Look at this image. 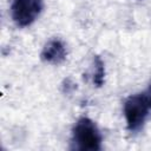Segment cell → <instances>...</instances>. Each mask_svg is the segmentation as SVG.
Wrapping results in <instances>:
<instances>
[{
	"label": "cell",
	"instance_id": "cell-5",
	"mask_svg": "<svg viewBox=\"0 0 151 151\" xmlns=\"http://www.w3.org/2000/svg\"><path fill=\"white\" fill-rule=\"evenodd\" d=\"M105 78V67L103 60L97 55L94 58V73H93V84L100 87L104 84Z\"/></svg>",
	"mask_w": 151,
	"mask_h": 151
},
{
	"label": "cell",
	"instance_id": "cell-3",
	"mask_svg": "<svg viewBox=\"0 0 151 151\" xmlns=\"http://www.w3.org/2000/svg\"><path fill=\"white\" fill-rule=\"evenodd\" d=\"M44 9V0H13L11 17L17 26L27 27L32 25Z\"/></svg>",
	"mask_w": 151,
	"mask_h": 151
},
{
	"label": "cell",
	"instance_id": "cell-6",
	"mask_svg": "<svg viewBox=\"0 0 151 151\" xmlns=\"http://www.w3.org/2000/svg\"><path fill=\"white\" fill-rule=\"evenodd\" d=\"M147 99H149V104H150V107H151V87H150V91H149V94H147Z\"/></svg>",
	"mask_w": 151,
	"mask_h": 151
},
{
	"label": "cell",
	"instance_id": "cell-1",
	"mask_svg": "<svg viewBox=\"0 0 151 151\" xmlns=\"http://www.w3.org/2000/svg\"><path fill=\"white\" fill-rule=\"evenodd\" d=\"M101 134L93 120L87 117L78 119L72 130L74 149L81 151H98L101 149Z\"/></svg>",
	"mask_w": 151,
	"mask_h": 151
},
{
	"label": "cell",
	"instance_id": "cell-4",
	"mask_svg": "<svg viewBox=\"0 0 151 151\" xmlns=\"http://www.w3.org/2000/svg\"><path fill=\"white\" fill-rule=\"evenodd\" d=\"M66 55H67L66 47L60 39H51L44 46L40 54L42 61L52 65L61 64L66 59Z\"/></svg>",
	"mask_w": 151,
	"mask_h": 151
},
{
	"label": "cell",
	"instance_id": "cell-2",
	"mask_svg": "<svg viewBox=\"0 0 151 151\" xmlns=\"http://www.w3.org/2000/svg\"><path fill=\"white\" fill-rule=\"evenodd\" d=\"M147 94L138 93L130 96L124 103V114L126 119V127L130 132H138L149 114Z\"/></svg>",
	"mask_w": 151,
	"mask_h": 151
}]
</instances>
